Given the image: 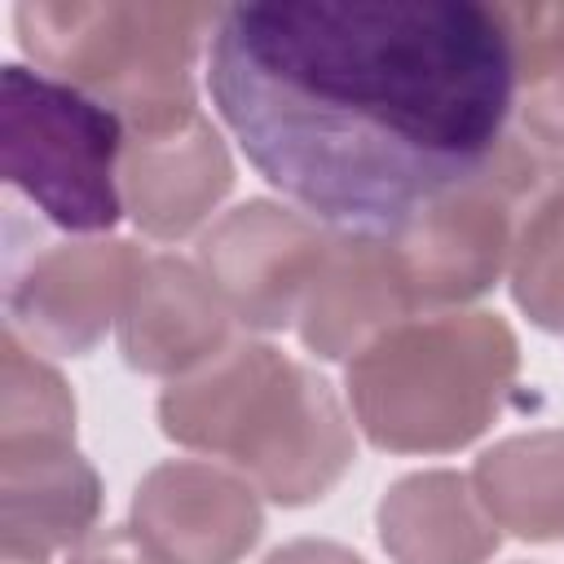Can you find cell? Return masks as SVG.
<instances>
[{
    "mask_svg": "<svg viewBox=\"0 0 564 564\" xmlns=\"http://www.w3.org/2000/svg\"><path fill=\"white\" fill-rule=\"evenodd\" d=\"M167 441L229 458L278 507L326 498L357 458L352 423L308 366L273 344H229L159 397Z\"/></svg>",
    "mask_w": 564,
    "mask_h": 564,
    "instance_id": "cell-2",
    "label": "cell"
},
{
    "mask_svg": "<svg viewBox=\"0 0 564 564\" xmlns=\"http://www.w3.org/2000/svg\"><path fill=\"white\" fill-rule=\"evenodd\" d=\"M264 564H366L357 551L330 542V538H295L264 555Z\"/></svg>",
    "mask_w": 564,
    "mask_h": 564,
    "instance_id": "cell-20",
    "label": "cell"
},
{
    "mask_svg": "<svg viewBox=\"0 0 564 564\" xmlns=\"http://www.w3.org/2000/svg\"><path fill=\"white\" fill-rule=\"evenodd\" d=\"M70 564H154V560L137 546L132 529H97L70 551Z\"/></svg>",
    "mask_w": 564,
    "mask_h": 564,
    "instance_id": "cell-19",
    "label": "cell"
},
{
    "mask_svg": "<svg viewBox=\"0 0 564 564\" xmlns=\"http://www.w3.org/2000/svg\"><path fill=\"white\" fill-rule=\"evenodd\" d=\"M234 163L220 132L194 110L167 128L128 132L119 159L123 212L159 242L194 234L229 194Z\"/></svg>",
    "mask_w": 564,
    "mask_h": 564,
    "instance_id": "cell-11",
    "label": "cell"
},
{
    "mask_svg": "<svg viewBox=\"0 0 564 564\" xmlns=\"http://www.w3.org/2000/svg\"><path fill=\"white\" fill-rule=\"evenodd\" d=\"M516 53V110L524 132L564 150V4H498Z\"/></svg>",
    "mask_w": 564,
    "mask_h": 564,
    "instance_id": "cell-16",
    "label": "cell"
},
{
    "mask_svg": "<svg viewBox=\"0 0 564 564\" xmlns=\"http://www.w3.org/2000/svg\"><path fill=\"white\" fill-rule=\"evenodd\" d=\"M414 308L419 304L392 238L330 234L300 300L295 326L308 352L322 361H344L375 344L383 330L410 322Z\"/></svg>",
    "mask_w": 564,
    "mask_h": 564,
    "instance_id": "cell-10",
    "label": "cell"
},
{
    "mask_svg": "<svg viewBox=\"0 0 564 564\" xmlns=\"http://www.w3.org/2000/svg\"><path fill=\"white\" fill-rule=\"evenodd\" d=\"M229 304L181 256H150L119 313V352L141 375L181 379L229 348Z\"/></svg>",
    "mask_w": 564,
    "mask_h": 564,
    "instance_id": "cell-12",
    "label": "cell"
},
{
    "mask_svg": "<svg viewBox=\"0 0 564 564\" xmlns=\"http://www.w3.org/2000/svg\"><path fill=\"white\" fill-rule=\"evenodd\" d=\"M507 269L516 308L542 330H564V181L520 220Z\"/></svg>",
    "mask_w": 564,
    "mask_h": 564,
    "instance_id": "cell-18",
    "label": "cell"
},
{
    "mask_svg": "<svg viewBox=\"0 0 564 564\" xmlns=\"http://www.w3.org/2000/svg\"><path fill=\"white\" fill-rule=\"evenodd\" d=\"M375 529L392 564H485L502 533L471 476L458 471H410L379 498Z\"/></svg>",
    "mask_w": 564,
    "mask_h": 564,
    "instance_id": "cell-14",
    "label": "cell"
},
{
    "mask_svg": "<svg viewBox=\"0 0 564 564\" xmlns=\"http://www.w3.org/2000/svg\"><path fill=\"white\" fill-rule=\"evenodd\" d=\"M207 88L273 189L392 238L494 159L516 53L485 0H251L220 9Z\"/></svg>",
    "mask_w": 564,
    "mask_h": 564,
    "instance_id": "cell-1",
    "label": "cell"
},
{
    "mask_svg": "<svg viewBox=\"0 0 564 564\" xmlns=\"http://www.w3.org/2000/svg\"><path fill=\"white\" fill-rule=\"evenodd\" d=\"M471 485L498 529L524 542L564 538V427L502 436L476 458Z\"/></svg>",
    "mask_w": 564,
    "mask_h": 564,
    "instance_id": "cell-15",
    "label": "cell"
},
{
    "mask_svg": "<svg viewBox=\"0 0 564 564\" xmlns=\"http://www.w3.org/2000/svg\"><path fill=\"white\" fill-rule=\"evenodd\" d=\"M128 529L154 564H238L264 533L256 485L198 458H167L132 489Z\"/></svg>",
    "mask_w": 564,
    "mask_h": 564,
    "instance_id": "cell-9",
    "label": "cell"
},
{
    "mask_svg": "<svg viewBox=\"0 0 564 564\" xmlns=\"http://www.w3.org/2000/svg\"><path fill=\"white\" fill-rule=\"evenodd\" d=\"M48 555H35V551H13V546H0V564H44Z\"/></svg>",
    "mask_w": 564,
    "mask_h": 564,
    "instance_id": "cell-21",
    "label": "cell"
},
{
    "mask_svg": "<svg viewBox=\"0 0 564 564\" xmlns=\"http://www.w3.org/2000/svg\"><path fill=\"white\" fill-rule=\"evenodd\" d=\"M123 141V119L88 93L18 62L0 66V176L57 229L106 234L119 220Z\"/></svg>",
    "mask_w": 564,
    "mask_h": 564,
    "instance_id": "cell-5",
    "label": "cell"
},
{
    "mask_svg": "<svg viewBox=\"0 0 564 564\" xmlns=\"http://www.w3.org/2000/svg\"><path fill=\"white\" fill-rule=\"evenodd\" d=\"M551 185H560L551 163L516 137H502V145L476 176L458 181L423 212H414L410 225L392 234L414 304L454 308L480 300L511 264L520 220Z\"/></svg>",
    "mask_w": 564,
    "mask_h": 564,
    "instance_id": "cell-6",
    "label": "cell"
},
{
    "mask_svg": "<svg viewBox=\"0 0 564 564\" xmlns=\"http://www.w3.org/2000/svg\"><path fill=\"white\" fill-rule=\"evenodd\" d=\"M101 480L75 441L0 445V542L48 555L97 533Z\"/></svg>",
    "mask_w": 564,
    "mask_h": 564,
    "instance_id": "cell-13",
    "label": "cell"
},
{
    "mask_svg": "<svg viewBox=\"0 0 564 564\" xmlns=\"http://www.w3.org/2000/svg\"><path fill=\"white\" fill-rule=\"evenodd\" d=\"M75 441V397L66 379L13 330L0 339V445Z\"/></svg>",
    "mask_w": 564,
    "mask_h": 564,
    "instance_id": "cell-17",
    "label": "cell"
},
{
    "mask_svg": "<svg viewBox=\"0 0 564 564\" xmlns=\"http://www.w3.org/2000/svg\"><path fill=\"white\" fill-rule=\"evenodd\" d=\"M220 9L172 0H22L13 31L53 79L88 93L128 132L189 119L194 62Z\"/></svg>",
    "mask_w": 564,
    "mask_h": 564,
    "instance_id": "cell-4",
    "label": "cell"
},
{
    "mask_svg": "<svg viewBox=\"0 0 564 564\" xmlns=\"http://www.w3.org/2000/svg\"><path fill=\"white\" fill-rule=\"evenodd\" d=\"M326 242L330 234L317 220L269 198H247L203 234L198 264L242 326L282 330L295 322Z\"/></svg>",
    "mask_w": 564,
    "mask_h": 564,
    "instance_id": "cell-8",
    "label": "cell"
},
{
    "mask_svg": "<svg viewBox=\"0 0 564 564\" xmlns=\"http://www.w3.org/2000/svg\"><path fill=\"white\" fill-rule=\"evenodd\" d=\"M520 344L498 313H432L383 330L344 375L348 405L370 445L388 454H449L471 445L502 410Z\"/></svg>",
    "mask_w": 564,
    "mask_h": 564,
    "instance_id": "cell-3",
    "label": "cell"
},
{
    "mask_svg": "<svg viewBox=\"0 0 564 564\" xmlns=\"http://www.w3.org/2000/svg\"><path fill=\"white\" fill-rule=\"evenodd\" d=\"M145 260L150 256L128 238L57 242L31 256V264L9 282V330L40 352H93L110 322H119Z\"/></svg>",
    "mask_w": 564,
    "mask_h": 564,
    "instance_id": "cell-7",
    "label": "cell"
}]
</instances>
